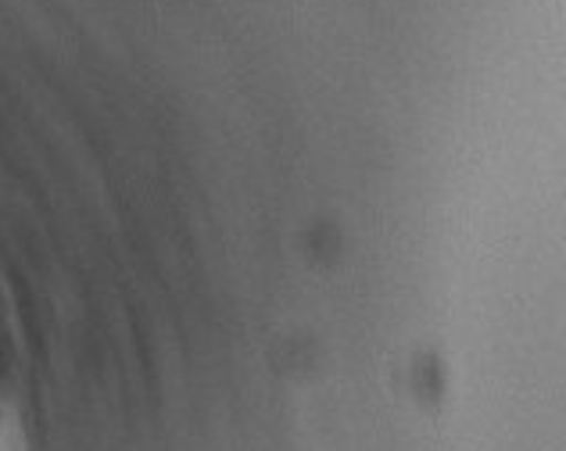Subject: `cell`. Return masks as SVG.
<instances>
[{
    "mask_svg": "<svg viewBox=\"0 0 566 451\" xmlns=\"http://www.w3.org/2000/svg\"><path fill=\"white\" fill-rule=\"evenodd\" d=\"M0 451H29L25 438H22V427L14 423V416L0 412Z\"/></svg>",
    "mask_w": 566,
    "mask_h": 451,
    "instance_id": "1",
    "label": "cell"
}]
</instances>
